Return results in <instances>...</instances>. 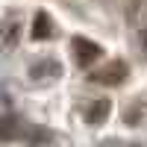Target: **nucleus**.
<instances>
[{"instance_id":"6","label":"nucleus","mask_w":147,"mask_h":147,"mask_svg":"<svg viewBox=\"0 0 147 147\" xmlns=\"http://www.w3.org/2000/svg\"><path fill=\"white\" fill-rule=\"evenodd\" d=\"M59 71H62V68H59V62H53V59H44V62H38V65H32V77L35 80H44V74H47V80H50V77H59Z\"/></svg>"},{"instance_id":"5","label":"nucleus","mask_w":147,"mask_h":147,"mask_svg":"<svg viewBox=\"0 0 147 147\" xmlns=\"http://www.w3.org/2000/svg\"><path fill=\"white\" fill-rule=\"evenodd\" d=\"M109 100H94L88 109H85V121H88L91 127H100L103 121H106V115H109Z\"/></svg>"},{"instance_id":"1","label":"nucleus","mask_w":147,"mask_h":147,"mask_svg":"<svg viewBox=\"0 0 147 147\" xmlns=\"http://www.w3.org/2000/svg\"><path fill=\"white\" fill-rule=\"evenodd\" d=\"M71 50H74V59H77L80 68H91L97 59L103 56V47L88 41V38H82V35H74L71 38Z\"/></svg>"},{"instance_id":"2","label":"nucleus","mask_w":147,"mask_h":147,"mask_svg":"<svg viewBox=\"0 0 147 147\" xmlns=\"http://www.w3.org/2000/svg\"><path fill=\"white\" fill-rule=\"evenodd\" d=\"M127 74H129V68H127V62H109V65H103V68H97V71H91V80L94 82H103V85H121L127 80Z\"/></svg>"},{"instance_id":"8","label":"nucleus","mask_w":147,"mask_h":147,"mask_svg":"<svg viewBox=\"0 0 147 147\" xmlns=\"http://www.w3.org/2000/svg\"><path fill=\"white\" fill-rule=\"evenodd\" d=\"M141 44H144V50H147V30H141Z\"/></svg>"},{"instance_id":"7","label":"nucleus","mask_w":147,"mask_h":147,"mask_svg":"<svg viewBox=\"0 0 147 147\" xmlns=\"http://www.w3.org/2000/svg\"><path fill=\"white\" fill-rule=\"evenodd\" d=\"M21 136V124L15 118H3L0 121V138H18Z\"/></svg>"},{"instance_id":"4","label":"nucleus","mask_w":147,"mask_h":147,"mask_svg":"<svg viewBox=\"0 0 147 147\" xmlns=\"http://www.w3.org/2000/svg\"><path fill=\"white\" fill-rule=\"evenodd\" d=\"M32 38L35 41L53 38V21H50L47 12H35V18H32Z\"/></svg>"},{"instance_id":"3","label":"nucleus","mask_w":147,"mask_h":147,"mask_svg":"<svg viewBox=\"0 0 147 147\" xmlns=\"http://www.w3.org/2000/svg\"><path fill=\"white\" fill-rule=\"evenodd\" d=\"M21 30H24V21L18 15H9L6 21H0V53H9L18 44Z\"/></svg>"}]
</instances>
